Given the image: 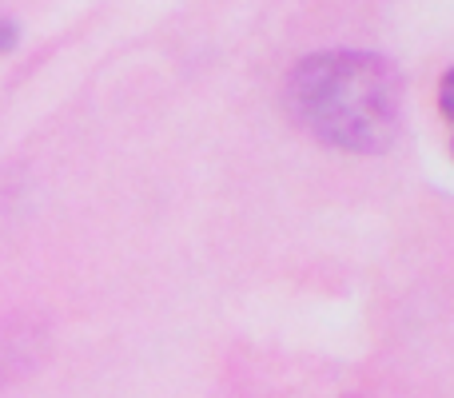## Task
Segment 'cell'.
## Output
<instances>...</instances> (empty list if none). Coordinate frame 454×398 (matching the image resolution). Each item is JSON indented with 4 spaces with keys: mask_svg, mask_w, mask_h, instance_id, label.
Returning <instances> with one entry per match:
<instances>
[{
    "mask_svg": "<svg viewBox=\"0 0 454 398\" xmlns=\"http://www.w3.org/2000/svg\"><path fill=\"white\" fill-rule=\"evenodd\" d=\"M287 108L315 140L379 156L399 140L403 76L375 52H319L295 64Z\"/></svg>",
    "mask_w": 454,
    "mask_h": 398,
    "instance_id": "cell-1",
    "label": "cell"
},
{
    "mask_svg": "<svg viewBox=\"0 0 454 398\" xmlns=\"http://www.w3.org/2000/svg\"><path fill=\"white\" fill-rule=\"evenodd\" d=\"M48 359V331L40 319L16 315V319L0 323V386H12L40 371Z\"/></svg>",
    "mask_w": 454,
    "mask_h": 398,
    "instance_id": "cell-2",
    "label": "cell"
},
{
    "mask_svg": "<svg viewBox=\"0 0 454 398\" xmlns=\"http://www.w3.org/2000/svg\"><path fill=\"white\" fill-rule=\"evenodd\" d=\"M439 104H442V116L454 124V68L442 76V84H439Z\"/></svg>",
    "mask_w": 454,
    "mask_h": 398,
    "instance_id": "cell-3",
    "label": "cell"
},
{
    "mask_svg": "<svg viewBox=\"0 0 454 398\" xmlns=\"http://www.w3.org/2000/svg\"><path fill=\"white\" fill-rule=\"evenodd\" d=\"M16 40H20V28H16L8 16H0V52H12Z\"/></svg>",
    "mask_w": 454,
    "mask_h": 398,
    "instance_id": "cell-4",
    "label": "cell"
}]
</instances>
